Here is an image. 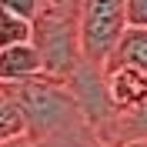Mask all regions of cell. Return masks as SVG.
Here are the masks:
<instances>
[{
  "instance_id": "obj_1",
  "label": "cell",
  "mask_w": 147,
  "mask_h": 147,
  "mask_svg": "<svg viewBox=\"0 0 147 147\" xmlns=\"http://www.w3.org/2000/svg\"><path fill=\"white\" fill-rule=\"evenodd\" d=\"M10 94H13V100L20 104L24 117H27V130H30L34 144H47V140L87 124V117H84L77 97L70 94V87L64 80L47 77V74L34 77L27 84H10Z\"/></svg>"
},
{
  "instance_id": "obj_2",
  "label": "cell",
  "mask_w": 147,
  "mask_h": 147,
  "mask_svg": "<svg viewBox=\"0 0 147 147\" xmlns=\"http://www.w3.org/2000/svg\"><path fill=\"white\" fill-rule=\"evenodd\" d=\"M80 7L84 0H44V10L34 20V47L44 57V74L54 80H67L84 64Z\"/></svg>"
},
{
  "instance_id": "obj_3",
  "label": "cell",
  "mask_w": 147,
  "mask_h": 147,
  "mask_svg": "<svg viewBox=\"0 0 147 147\" xmlns=\"http://www.w3.org/2000/svg\"><path fill=\"white\" fill-rule=\"evenodd\" d=\"M127 0H84L80 7V50L94 67H107L120 37L127 34Z\"/></svg>"
},
{
  "instance_id": "obj_4",
  "label": "cell",
  "mask_w": 147,
  "mask_h": 147,
  "mask_svg": "<svg viewBox=\"0 0 147 147\" xmlns=\"http://www.w3.org/2000/svg\"><path fill=\"white\" fill-rule=\"evenodd\" d=\"M107 77V90H110V104L120 114H130L147 104V74L137 67H110L104 70Z\"/></svg>"
},
{
  "instance_id": "obj_5",
  "label": "cell",
  "mask_w": 147,
  "mask_h": 147,
  "mask_svg": "<svg viewBox=\"0 0 147 147\" xmlns=\"http://www.w3.org/2000/svg\"><path fill=\"white\" fill-rule=\"evenodd\" d=\"M34 77H44V57L34 44H20L0 50V84H27Z\"/></svg>"
},
{
  "instance_id": "obj_6",
  "label": "cell",
  "mask_w": 147,
  "mask_h": 147,
  "mask_svg": "<svg viewBox=\"0 0 147 147\" xmlns=\"http://www.w3.org/2000/svg\"><path fill=\"white\" fill-rule=\"evenodd\" d=\"M110 67H137L147 74V27H127V34L120 37L117 50L110 54L104 70Z\"/></svg>"
},
{
  "instance_id": "obj_7",
  "label": "cell",
  "mask_w": 147,
  "mask_h": 147,
  "mask_svg": "<svg viewBox=\"0 0 147 147\" xmlns=\"http://www.w3.org/2000/svg\"><path fill=\"white\" fill-rule=\"evenodd\" d=\"M27 137H30V130H27L24 110H20V104L13 100L10 87L0 84V147L17 144V140H27Z\"/></svg>"
},
{
  "instance_id": "obj_8",
  "label": "cell",
  "mask_w": 147,
  "mask_h": 147,
  "mask_svg": "<svg viewBox=\"0 0 147 147\" xmlns=\"http://www.w3.org/2000/svg\"><path fill=\"white\" fill-rule=\"evenodd\" d=\"M134 140H147V104L130 114H120L114 130H110L107 144L110 147H120V144H134Z\"/></svg>"
},
{
  "instance_id": "obj_9",
  "label": "cell",
  "mask_w": 147,
  "mask_h": 147,
  "mask_svg": "<svg viewBox=\"0 0 147 147\" xmlns=\"http://www.w3.org/2000/svg\"><path fill=\"white\" fill-rule=\"evenodd\" d=\"M20 44H34V20L0 7V50L20 47Z\"/></svg>"
},
{
  "instance_id": "obj_10",
  "label": "cell",
  "mask_w": 147,
  "mask_h": 147,
  "mask_svg": "<svg viewBox=\"0 0 147 147\" xmlns=\"http://www.w3.org/2000/svg\"><path fill=\"white\" fill-rule=\"evenodd\" d=\"M0 7H7L10 13H20L27 20H37L44 10V0H0Z\"/></svg>"
},
{
  "instance_id": "obj_11",
  "label": "cell",
  "mask_w": 147,
  "mask_h": 147,
  "mask_svg": "<svg viewBox=\"0 0 147 147\" xmlns=\"http://www.w3.org/2000/svg\"><path fill=\"white\" fill-rule=\"evenodd\" d=\"M127 20L130 27H147V0H127Z\"/></svg>"
},
{
  "instance_id": "obj_12",
  "label": "cell",
  "mask_w": 147,
  "mask_h": 147,
  "mask_svg": "<svg viewBox=\"0 0 147 147\" xmlns=\"http://www.w3.org/2000/svg\"><path fill=\"white\" fill-rule=\"evenodd\" d=\"M7 147H37V144H34V140L27 137V140H17V144H7Z\"/></svg>"
},
{
  "instance_id": "obj_13",
  "label": "cell",
  "mask_w": 147,
  "mask_h": 147,
  "mask_svg": "<svg viewBox=\"0 0 147 147\" xmlns=\"http://www.w3.org/2000/svg\"><path fill=\"white\" fill-rule=\"evenodd\" d=\"M120 147H147V140H134V144H120Z\"/></svg>"
}]
</instances>
